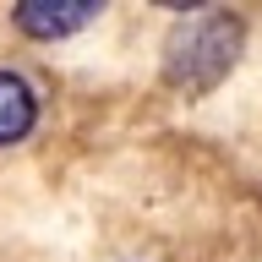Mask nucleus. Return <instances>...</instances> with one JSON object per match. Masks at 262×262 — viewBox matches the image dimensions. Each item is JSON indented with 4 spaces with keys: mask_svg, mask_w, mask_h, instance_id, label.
<instances>
[{
    "mask_svg": "<svg viewBox=\"0 0 262 262\" xmlns=\"http://www.w3.org/2000/svg\"><path fill=\"white\" fill-rule=\"evenodd\" d=\"M246 49V22L235 11H208L191 6L169 38H164V82L180 93H208L235 71Z\"/></svg>",
    "mask_w": 262,
    "mask_h": 262,
    "instance_id": "f257e3e1",
    "label": "nucleus"
},
{
    "mask_svg": "<svg viewBox=\"0 0 262 262\" xmlns=\"http://www.w3.org/2000/svg\"><path fill=\"white\" fill-rule=\"evenodd\" d=\"M11 28L28 38V44H66L71 33L93 28L104 6H49V0H28V6H11Z\"/></svg>",
    "mask_w": 262,
    "mask_h": 262,
    "instance_id": "f03ea898",
    "label": "nucleus"
},
{
    "mask_svg": "<svg viewBox=\"0 0 262 262\" xmlns=\"http://www.w3.org/2000/svg\"><path fill=\"white\" fill-rule=\"evenodd\" d=\"M33 126H38V88L22 71H0V147L28 142Z\"/></svg>",
    "mask_w": 262,
    "mask_h": 262,
    "instance_id": "7ed1b4c3",
    "label": "nucleus"
}]
</instances>
